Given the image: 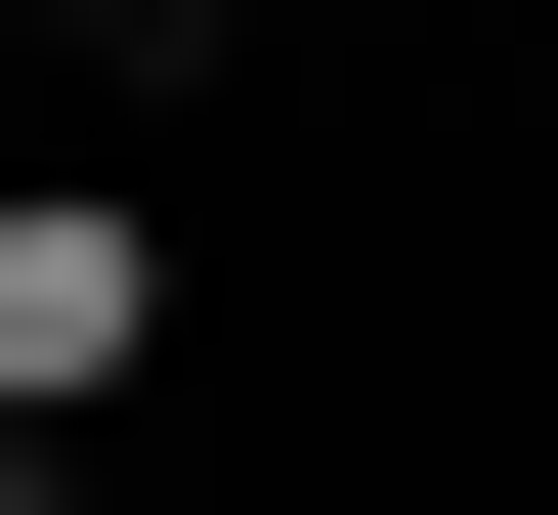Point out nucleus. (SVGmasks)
I'll use <instances>...</instances> for the list:
<instances>
[{
  "label": "nucleus",
  "mask_w": 558,
  "mask_h": 515,
  "mask_svg": "<svg viewBox=\"0 0 558 515\" xmlns=\"http://www.w3.org/2000/svg\"><path fill=\"white\" fill-rule=\"evenodd\" d=\"M0 515H86V473H0Z\"/></svg>",
  "instance_id": "f03ea898"
},
{
  "label": "nucleus",
  "mask_w": 558,
  "mask_h": 515,
  "mask_svg": "<svg viewBox=\"0 0 558 515\" xmlns=\"http://www.w3.org/2000/svg\"><path fill=\"white\" fill-rule=\"evenodd\" d=\"M130 387H172V216H130V172H0V473L130 430Z\"/></svg>",
  "instance_id": "f257e3e1"
}]
</instances>
